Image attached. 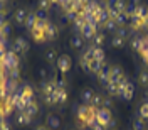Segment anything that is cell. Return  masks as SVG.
I'll return each mask as SVG.
<instances>
[{
  "label": "cell",
  "mask_w": 148,
  "mask_h": 130,
  "mask_svg": "<svg viewBox=\"0 0 148 130\" xmlns=\"http://www.w3.org/2000/svg\"><path fill=\"white\" fill-rule=\"evenodd\" d=\"M98 32V26L96 24H86L83 29H81V36L83 39H92Z\"/></svg>",
  "instance_id": "obj_9"
},
{
  "label": "cell",
  "mask_w": 148,
  "mask_h": 130,
  "mask_svg": "<svg viewBox=\"0 0 148 130\" xmlns=\"http://www.w3.org/2000/svg\"><path fill=\"white\" fill-rule=\"evenodd\" d=\"M136 7H138V5H135V3H131V2H130V3H126V9H125V14H126L128 17H131V15H135V14H136Z\"/></svg>",
  "instance_id": "obj_36"
},
{
  "label": "cell",
  "mask_w": 148,
  "mask_h": 130,
  "mask_svg": "<svg viewBox=\"0 0 148 130\" xmlns=\"http://www.w3.org/2000/svg\"><path fill=\"white\" fill-rule=\"evenodd\" d=\"M141 57H143V61H145V63L148 64V51H145V53L141 54Z\"/></svg>",
  "instance_id": "obj_50"
},
{
  "label": "cell",
  "mask_w": 148,
  "mask_h": 130,
  "mask_svg": "<svg viewBox=\"0 0 148 130\" xmlns=\"http://www.w3.org/2000/svg\"><path fill=\"white\" fill-rule=\"evenodd\" d=\"M25 113H27L29 117H30V118H34V117H36L37 115V111H39V106H37V103H36V100H34V102H30L27 105V106H25Z\"/></svg>",
  "instance_id": "obj_20"
},
{
  "label": "cell",
  "mask_w": 148,
  "mask_h": 130,
  "mask_svg": "<svg viewBox=\"0 0 148 130\" xmlns=\"http://www.w3.org/2000/svg\"><path fill=\"white\" fill-rule=\"evenodd\" d=\"M3 26H5V12L0 14V27H3Z\"/></svg>",
  "instance_id": "obj_49"
},
{
  "label": "cell",
  "mask_w": 148,
  "mask_h": 130,
  "mask_svg": "<svg viewBox=\"0 0 148 130\" xmlns=\"http://www.w3.org/2000/svg\"><path fill=\"white\" fill-rule=\"evenodd\" d=\"M103 2H106V0H103Z\"/></svg>",
  "instance_id": "obj_57"
},
{
  "label": "cell",
  "mask_w": 148,
  "mask_h": 130,
  "mask_svg": "<svg viewBox=\"0 0 148 130\" xmlns=\"http://www.w3.org/2000/svg\"><path fill=\"white\" fill-rule=\"evenodd\" d=\"M143 41H145V37H131V47L140 53L141 46H143Z\"/></svg>",
  "instance_id": "obj_27"
},
{
  "label": "cell",
  "mask_w": 148,
  "mask_h": 130,
  "mask_svg": "<svg viewBox=\"0 0 148 130\" xmlns=\"http://www.w3.org/2000/svg\"><path fill=\"white\" fill-rule=\"evenodd\" d=\"M131 3H135V5H141V0H131Z\"/></svg>",
  "instance_id": "obj_51"
},
{
  "label": "cell",
  "mask_w": 148,
  "mask_h": 130,
  "mask_svg": "<svg viewBox=\"0 0 148 130\" xmlns=\"http://www.w3.org/2000/svg\"><path fill=\"white\" fill-rule=\"evenodd\" d=\"M133 95H135V86H133V83L128 81V80H125V81L120 84V93H118V96L128 102V100L133 98Z\"/></svg>",
  "instance_id": "obj_3"
},
{
  "label": "cell",
  "mask_w": 148,
  "mask_h": 130,
  "mask_svg": "<svg viewBox=\"0 0 148 130\" xmlns=\"http://www.w3.org/2000/svg\"><path fill=\"white\" fill-rule=\"evenodd\" d=\"M92 56H94L96 61L104 63V51H103V47H94L92 46Z\"/></svg>",
  "instance_id": "obj_26"
},
{
  "label": "cell",
  "mask_w": 148,
  "mask_h": 130,
  "mask_svg": "<svg viewBox=\"0 0 148 130\" xmlns=\"http://www.w3.org/2000/svg\"><path fill=\"white\" fill-rule=\"evenodd\" d=\"M131 34H133V29L130 27V26H125V27H118L116 30V36H120L121 39H131Z\"/></svg>",
  "instance_id": "obj_17"
},
{
  "label": "cell",
  "mask_w": 148,
  "mask_h": 130,
  "mask_svg": "<svg viewBox=\"0 0 148 130\" xmlns=\"http://www.w3.org/2000/svg\"><path fill=\"white\" fill-rule=\"evenodd\" d=\"M56 37H57V27L49 22V26H47V29H46V41H52Z\"/></svg>",
  "instance_id": "obj_21"
},
{
  "label": "cell",
  "mask_w": 148,
  "mask_h": 130,
  "mask_svg": "<svg viewBox=\"0 0 148 130\" xmlns=\"http://www.w3.org/2000/svg\"><path fill=\"white\" fill-rule=\"evenodd\" d=\"M84 39H83V36L81 34H76V36H73V39H71V46L74 47V49H81L83 47V42Z\"/></svg>",
  "instance_id": "obj_25"
},
{
  "label": "cell",
  "mask_w": 148,
  "mask_h": 130,
  "mask_svg": "<svg viewBox=\"0 0 148 130\" xmlns=\"http://www.w3.org/2000/svg\"><path fill=\"white\" fill-rule=\"evenodd\" d=\"M116 2H118V0H106V2H104V7H106L108 10L114 9V7H116Z\"/></svg>",
  "instance_id": "obj_46"
},
{
  "label": "cell",
  "mask_w": 148,
  "mask_h": 130,
  "mask_svg": "<svg viewBox=\"0 0 148 130\" xmlns=\"http://www.w3.org/2000/svg\"><path fill=\"white\" fill-rule=\"evenodd\" d=\"M56 56H57V54H56L54 49H47V51H46V59L49 61V63H54V61H56Z\"/></svg>",
  "instance_id": "obj_40"
},
{
  "label": "cell",
  "mask_w": 148,
  "mask_h": 130,
  "mask_svg": "<svg viewBox=\"0 0 148 130\" xmlns=\"http://www.w3.org/2000/svg\"><path fill=\"white\" fill-rule=\"evenodd\" d=\"M147 96H148V91H147Z\"/></svg>",
  "instance_id": "obj_56"
},
{
  "label": "cell",
  "mask_w": 148,
  "mask_h": 130,
  "mask_svg": "<svg viewBox=\"0 0 148 130\" xmlns=\"http://www.w3.org/2000/svg\"><path fill=\"white\" fill-rule=\"evenodd\" d=\"M51 2H52V3H59V0H51Z\"/></svg>",
  "instance_id": "obj_54"
},
{
  "label": "cell",
  "mask_w": 148,
  "mask_h": 130,
  "mask_svg": "<svg viewBox=\"0 0 148 130\" xmlns=\"http://www.w3.org/2000/svg\"><path fill=\"white\" fill-rule=\"evenodd\" d=\"M51 7H52V2L51 0H39V9L40 10H46L47 12Z\"/></svg>",
  "instance_id": "obj_38"
},
{
  "label": "cell",
  "mask_w": 148,
  "mask_h": 130,
  "mask_svg": "<svg viewBox=\"0 0 148 130\" xmlns=\"http://www.w3.org/2000/svg\"><path fill=\"white\" fill-rule=\"evenodd\" d=\"M66 102H67V91H66V88H57L56 90V103L62 105Z\"/></svg>",
  "instance_id": "obj_16"
},
{
  "label": "cell",
  "mask_w": 148,
  "mask_h": 130,
  "mask_svg": "<svg viewBox=\"0 0 148 130\" xmlns=\"http://www.w3.org/2000/svg\"><path fill=\"white\" fill-rule=\"evenodd\" d=\"M71 66H73L71 56L62 54V56H59V57H57V68H59V71H61V73H67V71L71 69Z\"/></svg>",
  "instance_id": "obj_5"
},
{
  "label": "cell",
  "mask_w": 148,
  "mask_h": 130,
  "mask_svg": "<svg viewBox=\"0 0 148 130\" xmlns=\"http://www.w3.org/2000/svg\"><path fill=\"white\" fill-rule=\"evenodd\" d=\"M111 46L116 47V49H120V47H125V39H121L120 36H114L111 39Z\"/></svg>",
  "instance_id": "obj_35"
},
{
  "label": "cell",
  "mask_w": 148,
  "mask_h": 130,
  "mask_svg": "<svg viewBox=\"0 0 148 130\" xmlns=\"http://www.w3.org/2000/svg\"><path fill=\"white\" fill-rule=\"evenodd\" d=\"M138 117L140 118H143V120H148V100L141 106H140V110H138Z\"/></svg>",
  "instance_id": "obj_31"
},
{
  "label": "cell",
  "mask_w": 148,
  "mask_h": 130,
  "mask_svg": "<svg viewBox=\"0 0 148 130\" xmlns=\"http://www.w3.org/2000/svg\"><path fill=\"white\" fill-rule=\"evenodd\" d=\"M92 59H94V56H92V47H89V49H86V53L81 56L79 63H81V66H83L84 69H86V68H88V64L91 63Z\"/></svg>",
  "instance_id": "obj_14"
},
{
  "label": "cell",
  "mask_w": 148,
  "mask_h": 130,
  "mask_svg": "<svg viewBox=\"0 0 148 130\" xmlns=\"http://www.w3.org/2000/svg\"><path fill=\"white\" fill-rule=\"evenodd\" d=\"M39 76H40V78H42V80L46 81V78H47V71H46V69H40V71H39Z\"/></svg>",
  "instance_id": "obj_48"
},
{
  "label": "cell",
  "mask_w": 148,
  "mask_h": 130,
  "mask_svg": "<svg viewBox=\"0 0 148 130\" xmlns=\"http://www.w3.org/2000/svg\"><path fill=\"white\" fill-rule=\"evenodd\" d=\"M94 120L99 122L103 127H106V129H113L116 125V122L113 120V117H111V111L106 110V108H98L96 115H94Z\"/></svg>",
  "instance_id": "obj_1"
},
{
  "label": "cell",
  "mask_w": 148,
  "mask_h": 130,
  "mask_svg": "<svg viewBox=\"0 0 148 130\" xmlns=\"http://www.w3.org/2000/svg\"><path fill=\"white\" fill-rule=\"evenodd\" d=\"M18 91H20V96H22V100L27 103H30V102H34V90H32V86L30 84H22L20 88H18Z\"/></svg>",
  "instance_id": "obj_6"
},
{
  "label": "cell",
  "mask_w": 148,
  "mask_h": 130,
  "mask_svg": "<svg viewBox=\"0 0 148 130\" xmlns=\"http://www.w3.org/2000/svg\"><path fill=\"white\" fill-rule=\"evenodd\" d=\"M0 14H3V2H0Z\"/></svg>",
  "instance_id": "obj_52"
},
{
  "label": "cell",
  "mask_w": 148,
  "mask_h": 130,
  "mask_svg": "<svg viewBox=\"0 0 148 130\" xmlns=\"http://www.w3.org/2000/svg\"><path fill=\"white\" fill-rule=\"evenodd\" d=\"M86 24H88V22H86V19H84L83 15H81V14H79V15L76 17V20H74V27L77 29L79 32H81V29H83L84 26H86Z\"/></svg>",
  "instance_id": "obj_33"
},
{
  "label": "cell",
  "mask_w": 148,
  "mask_h": 130,
  "mask_svg": "<svg viewBox=\"0 0 148 130\" xmlns=\"http://www.w3.org/2000/svg\"><path fill=\"white\" fill-rule=\"evenodd\" d=\"M125 9H126V2H125V0H118L114 10H116V12H125Z\"/></svg>",
  "instance_id": "obj_42"
},
{
  "label": "cell",
  "mask_w": 148,
  "mask_h": 130,
  "mask_svg": "<svg viewBox=\"0 0 148 130\" xmlns=\"http://www.w3.org/2000/svg\"><path fill=\"white\" fill-rule=\"evenodd\" d=\"M88 127H89L91 130H106V127H103L101 123H99V122H96V120H92Z\"/></svg>",
  "instance_id": "obj_41"
},
{
  "label": "cell",
  "mask_w": 148,
  "mask_h": 130,
  "mask_svg": "<svg viewBox=\"0 0 148 130\" xmlns=\"http://www.w3.org/2000/svg\"><path fill=\"white\" fill-rule=\"evenodd\" d=\"M15 54H24L29 51V42L24 39V37H17L14 41V49H12Z\"/></svg>",
  "instance_id": "obj_7"
},
{
  "label": "cell",
  "mask_w": 148,
  "mask_h": 130,
  "mask_svg": "<svg viewBox=\"0 0 148 130\" xmlns=\"http://www.w3.org/2000/svg\"><path fill=\"white\" fill-rule=\"evenodd\" d=\"M27 15H29V14H27V10L20 7V9H17L15 12H14V20L17 22L18 26H25V20H27Z\"/></svg>",
  "instance_id": "obj_10"
},
{
  "label": "cell",
  "mask_w": 148,
  "mask_h": 130,
  "mask_svg": "<svg viewBox=\"0 0 148 130\" xmlns=\"http://www.w3.org/2000/svg\"><path fill=\"white\" fill-rule=\"evenodd\" d=\"M135 15H138V17L143 19V20H148V7H145V5H138Z\"/></svg>",
  "instance_id": "obj_29"
},
{
  "label": "cell",
  "mask_w": 148,
  "mask_h": 130,
  "mask_svg": "<svg viewBox=\"0 0 148 130\" xmlns=\"http://www.w3.org/2000/svg\"><path fill=\"white\" fill-rule=\"evenodd\" d=\"M46 123H47V129H52V130H57L61 127V118L57 117V115H47L46 118Z\"/></svg>",
  "instance_id": "obj_12"
},
{
  "label": "cell",
  "mask_w": 148,
  "mask_h": 130,
  "mask_svg": "<svg viewBox=\"0 0 148 130\" xmlns=\"http://www.w3.org/2000/svg\"><path fill=\"white\" fill-rule=\"evenodd\" d=\"M138 83L141 86H148V69H141L138 76Z\"/></svg>",
  "instance_id": "obj_32"
},
{
  "label": "cell",
  "mask_w": 148,
  "mask_h": 130,
  "mask_svg": "<svg viewBox=\"0 0 148 130\" xmlns=\"http://www.w3.org/2000/svg\"><path fill=\"white\" fill-rule=\"evenodd\" d=\"M15 118H17L18 125H30V123H32V118L29 117L25 111H17V117H15Z\"/></svg>",
  "instance_id": "obj_18"
},
{
  "label": "cell",
  "mask_w": 148,
  "mask_h": 130,
  "mask_svg": "<svg viewBox=\"0 0 148 130\" xmlns=\"http://www.w3.org/2000/svg\"><path fill=\"white\" fill-rule=\"evenodd\" d=\"M133 130H145V120L143 118H135L133 120Z\"/></svg>",
  "instance_id": "obj_37"
},
{
  "label": "cell",
  "mask_w": 148,
  "mask_h": 130,
  "mask_svg": "<svg viewBox=\"0 0 148 130\" xmlns=\"http://www.w3.org/2000/svg\"><path fill=\"white\" fill-rule=\"evenodd\" d=\"M125 80H126V76L123 73V69H121L120 66H113L111 68V74H110V83L121 84Z\"/></svg>",
  "instance_id": "obj_4"
},
{
  "label": "cell",
  "mask_w": 148,
  "mask_h": 130,
  "mask_svg": "<svg viewBox=\"0 0 148 130\" xmlns=\"http://www.w3.org/2000/svg\"><path fill=\"white\" fill-rule=\"evenodd\" d=\"M36 17L39 19V20H47V12H46V10H40V9H39L36 12Z\"/></svg>",
  "instance_id": "obj_44"
},
{
  "label": "cell",
  "mask_w": 148,
  "mask_h": 130,
  "mask_svg": "<svg viewBox=\"0 0 148 130\" xmlns=\"http://www.w3.org/2000/svg\"><path fill=\"white\" fill-rule=\"evenodd\" d=\"M110 74H111V68H108V66H103V69L96 74L98 80H99V83H101L103 86H106V84L110 83Z\"/></svg>",
  "instance_id": "obj_11"
},
{
  "label": "cell",
  "mask_w": 148,
  "mask_h": 130,
  "mask_svg": "<svg viewBox=\"0 0 148 130\" xmlns=\"http://www.w3.org/2000/svg\"><path fill=\"white\" fill-rule=\"evenodd\" d=\"M36 22H37V17H36V14H29L27 15V20H25V26H27V29H32L36 27Z\"/></svg>",
  "instance_id": "obj_34"
},
{
  "label": "cell",
  "mask_w": 148,
  "mask_h": 130,
  "mask_svg": "<svg viewBox=\"0 0 148 130\" xmlns=\"http://www.w3.org/2000/svg\"><path fill=\"white\" fill-rule=\"evenodd\" d=\"M0 2H5V0H0Z\"/></svg>",
  "instance_id": "obj_55"
},
{
  "label": "cell",
  "mask_w": 148,
  "mask_h": 130,
  "mask_svg": "<svg viewBox=\"0 0 148 130\" xmlns=\"http://www.w3.org/2000/svg\"><path fill=\"white\" fill-rule=\"evenodd\" d=\"M30 34H32V37L36 39L37 42H44V41H46V30H44V29L34 27L32 30H30Z\"/></svg>",
  "instance_id": "obj_19"
},
{
  "label": "cell",
  "mask_w": 148,
  "mask_h": 130,
  "mask_svg": "<svg viewBox=\"0 0 148 130\" xmlns=\"http://www.w3.org/2000/svg\"><path fill=\"white\" fill-rule=\"evenodd\" d=\"M103 100H104V96H101V95H94V98H92V102H91V105L89 106H92V108H103Z\"/></svg>",
  "instance_id": "obj_28"
},
{
  "label": "cell",
  "mask_w": 148,
  "mask_h": 130,
  "mask_svg": "<svg viewBox=\"0 0 148 130\" xmlns=\"http://www.w3.org/2000/svg\"><path fill=\"white\" fill-rule=\"evenodd\" d=\"M7 73H9V80H15V81H18V76H20V71H18V68L9 69Z\"/></svg>",
  "instance_id": "obj_39"
},
{
  "label": "cell",
  "mask_w": 148,
  "mask_h": 130,
  "mask_svg": "<svg viewBox=\"0 0 148 130\" xmlns=\"http://www.w3.org/2000/svg\"><path fill=\"white\" fill-rule=\"evenodd\" d=\"M103 27L106 29L108 32H116V30H118V27H120V26L116 24V20H114V19H108V20L104 22V26H103Z\"/></svg>",
  "instance_id": "obj_23"
},
{
  "label": "cell",
  "mask_w": 148,
  "mask_h": 130,
  "mask_svg": "<svg viewBox=\"0 0 148 130\" xmlns=\"http://www.w3.org/2000/svg\"><path fill=\"white\" fill-rule=\"evenodd\" d=\"M114 20H116V24H118L120 27H125V26H128L130 24V17L125 14V12H120V14L114 17Z\"/></svg>",
  "instance_id": "obj_22"
},
{
  "label": "cell",
  "mask_w": 148,
  "mask_h": 130,
  "mask_svg": "<svg viewBox=\"0 0 148 130\" xmlns=\"http://www.w3.org/2000/svg\"><path fill=\"white\" fill-rule=\"evenodd\" d=\"M103 66H104V63H99V61L92 59L91 63L88 64V68H86V71H88V73H92V74H98V73H99V71L103 69Z\"/></svg>",
  "instance_id": "obj_15"
},
{
  "label": "cell",
  "mask_w": 148,
  "mask_h": 130,
  "mask_svg": "<svg viewBox=\"0 0 148 130\" xmlns=\"http://www.w3.org/2000/svg\"><path fill=\"white\" fill-rule=\"evenodd\" d=\"M77 15H79V14H77V12H74V10H69V12H66V20H76V17H77Z\"/></svg>",
  "instance_id": "obj_43"
},
{
  "label": "cell",
  "mask_w": 148,
  "mask_h": 130,
  "mask_svg": "<svg viewBox=\"0 0 148 130\" xmlns=\"http://www.w3.org/2000/svg\"><path fill=\"white\" fill-rule=\"evenodd\" d=\"M2 68H3L5 71L14 69V68H18V54H15L14 51H7L3 61H2Z\"/></svg>",
  "instance_id": "obj_2"
},
{
  "label": "cell",
  "mask_w": 148,
  "mask_h": 130,
  "mask_svg": "<svg viewBox=\"0 0 148 130\" xmlns=\"http://www.w3.org/2000/svg\"><path fill=\"white\" fill-rule=\"evenodd\" d=\"M104 88H106L108 95H111V96H118V93H120V84L116 83H108Z\"/></svg>",
  "instance_id": "obj_24"
},
{
  "label": "cell",
  "mask_w": 148,
  "mask_h": 130,
  "mask_svg": "<svg viewBox=\"0 0 148 130\" xmlns=\"http://www.w3.org/2000/svg\"><path fill=\"white\" fill-rule=\"evenodd\" d=\"M94 47H101L104 44V32H96V36L92 37Z\"/></svg>",
  "instance_id": "obj_30"
},
{
  "label": "cell",
  "mask_w": 148,
  "mask_h": 130,
  "mask_svg": "<svg viewBox=\"0 0 148 130\" xmlns=\"http://www.w3.org/2000/svg\"><path fill=\"white\" fill-rule=\"evenodd\" d=\"M40 90H42V95H44V96H51V95L57 90V86H56V80H46V81H42Z\"/></svg>",
  "instance_id": "obj_8"
},
{
  "label": "cell",
  "mask_w": 148,
  "mask_h": 130,
  "mask_svg": "<svg viewBox=\"0 0 148 130\" xmlns=\"http://www.w3.org/2000/svg\"><path fill=\"white\" fill-rule=\"evenodd\" d=\"M0 130H10V127H9V123H7V120L2 117L0 118Z\"/></svg>",
  "instance_id": "obj_47"
},
{
  "label": "cell",
  "mask_w": 148,
  "mask_h": 130,
  "mask_svg": "<svg viewBox=\"0 0 148 130\" xmlns=\"http://www.w3.org/2000/svg\"><path fill=\"white\" fill-rule=\"evenodd\" d=\"M94 95H96L94 90H91V88H84L83 91H81V102H83L84 105H91Z\"/></svg>",
  "instance_id": "obj_13"
},
{
  "label": "cell",
  "mask_w": 148,
  "mask_h": 130,
  "mask_svg": "<svg viewBox=\"0 0 148 130\" xmlns=\"http://www.w3.org/2000/svg\"><path fill=\"white\" fill-rule=\"evenodd\" d=\"M37 130H47V127H37Z\"/></svg>",
  "instance_id": "obj_53"
},
{
  "label": "cell",
  "mask_w": 148,
  "mask_h": 130,
  "mask_svg": "<svg viewBox=\"0 0 148 130\" xmlns=\"http://www.w3.org/2000/svg\"><path fill=\"white\" fill-rule=\"evenodd\" d=\"M111 106H113V100H111L110 96H108V98H104V100H103V108H106V110H110Z\"/></svg>",
  "instance_id": "obj_45"
}]
</instances>
